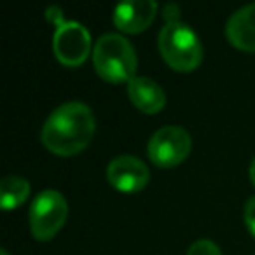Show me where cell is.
<instances>
[{
	"instance_id": "obj_13",
	"label": "cell",
	"mask_w": 255,
	"mask_h": 255,
	"mask_svg": "<svg viewBox=\"0 0 255 255\" xmlns=\"http://www.w3.org/2000/svg\"><path fill=\"white\" fill-rule=\"evenodd\" d=\"M245 224L248 233L255 238V198H250L245 205Z\"/></svg>"
},
{
	"instance_id": "obj_9",
	"label": "cell",
	"mask_w": 255,
	"mask_h": 255,
	"mask_svg": "<svg viewBox=\"0 0 255 255\" xmlns=\"http://www.w3.org/2000/svg\"><path fill=\"white\" fill-rule=\"evenodd\" d=\"M226 37L236 49L255 53V4L238 9L227 19Z\"/></svg>"
},
{
	"instance_id": "obj_1",
	"label": "cell",
	"mask_w": 255,
	"mask_h": 255,
	"mask_svg": "<svg viewBox=\"0 0 255 255\" xmlns=\"http://www.w3.org/2000/svg\"><path fill=\"white\" fill-rule=\"evenodd\" d=\"M95 131L96 119L93 110L81 102H68L47 117L40 140L49 152L70 157L89 145Z\"/></svg>"
},
{
	"instance_id": "obj_16",
	"label": "cell",
	"mask_w": 255,
	"mask_h": 255,
	"mask_svg": "<svg viewBox=\"0 0 255 255\" xmlns=\"http://www.w3.org/2000/svg\"><path fill=\"white\" fill-rule=\"evenodd\" d=\"M2 255H9V254H7V250H2Z\"/></svg>"
},
{
	"instance_id": "obj_11",
	"label": "cell",
	"mask_w": 255,
	"mask_h": 255,
	"mask_svg": "<svg viewBox=\"0 0 255 255\" xmlns=\"http://www.w3.org/2000/svg\"><path fill=\"white\" fill-rule=\"evenodd\" d=\"M30 196V184L28 180L21 177H5L0 182V203L5 212L21 206Z\"/></svg>"
},
{
	"instance_id": "obj_14",
	"label": "cell",
	"mask_w": 255,
	"mask_h": 255,
	"mask_svg": "<svg viewBox=\"0 0 255 255\" xmlns=\"http://www.w3.org/2000/svg\"><path fill=\"white\" fill-rule=\"evenodd\" d=\"M163 18L166 23L180 21V7L177 4H166L163 7Z\"/></svg>"
},
{
	"instance_id": "obj_15",
	"label": "cell",
	"mask_w": 255,
	"mask_h": 255,
	"mask_svg": "<svg viewBox=\"0 0 255 255\" xmlns=\"http://www.w3.org/2000/svg\"><path fill=\"white\" fill-rule=\"evenodd\" d=\"M250 180H252V184H254V187H255V157L252 159V163H250Z\"/></svg>"
},
{
	"instance_id": "obj_8",
	"label": "cell",
	"mask_w": 255,
	"mask_h": 255,
	"mask_svg": "<svg viewBox=\"0 0 255 255\" xmlns=\"http://www.w3.org/2000/svg\"><path fill=\"white\" fill-rule=\"evenodd\" d=\"M157 12V4L152 0H133L123 2L114 11V25L124 33L145 32L152 25Z\"/></svg>"
},
{
	"instance_id": "obj_4",
	"label": "cell",
	"mask_w": 255,
	"mask_h": 255,
	"mask_svg": "<svg viewBox=\"0 0 255 255\" xmlns=\"http://www.w3.org/2000/svg\"><path fill=\"white\" fill-rule=\"evenodd\" d=\"M68 203L58 191H42L30 205V231L37 241H49L65 226Z\"/></svg>"
},
{
	"instance_id": "obj_3",
	"label": "cell",
	"mask_w": 255,
	"mask_h": 255,
	"mask_svg": "<svg viewBox=\"0 0 255 255\" xmlns=\"http://www.w3.org/2000/svg\"><path fill=\"white\" fill-rule=\"evenodd\" d=\"M159 53L175 72H192L203 61V46L194 30L182 21L166 23L157 39Z\"/></svg>"
},
{
	"instance_id": "obj_2",
	"label": "cell",
	"mask_w": 255,
	"mask_h": 255,
	"mask_svg": "<svg viewBox=\"0 0 255 255\" xmlns=\"http://www.w3.org/2000/svg\"><path fill=\"white\" fill-rule=\"evenodd\" d=\"M93 65L100 77L110 84H129L136 77L135 47L119 33H105L93 47Z\"/></svg>"
},
{
	"instance_id": "obj_6",
	"label": "cell",
	"mask_w": 255,
	"mask_h": 255,
	"mask_svg": "<svg viewBox=\"0 0 255 255\" xmlns=\"http://www.w3.org/2000/svg\"><path fill=\"white\" fill-rule=\"evenodd\" d=\"M54 56L65 67H79L91 51V35L88 28L77 21H67L56 26L53 35Z\"/></svg>"
},
{
	"instance_id": "obj_5",
	"label": "cell",
	"mask_w": 255,
	"mask_h": 255,
	"mask_svg": "<svg viewBox=\"0 0 255 255\" xmlns=\"http://www.w3.org/2000/svg\"><path fill=\"white\" fill-rule=\"evenodd\" d=\"M192 149L189 133L180 126H163L149 140L147 154L154 166L170 170L187 159Z\"/></svg>"
},
{
	"instance_id": "obj_7",
	"label": "cell",
	"mask_w": 255,
	"mask_h": 255,
	"mask_svg": "<svg viewBox=\"0 0 255 255\" xmlns=\"http://www.w3.org/2000/svg\"><path fill=\"white\" fill-rule=\"evenodd\" d=\"M150 171L136 156L123 154L114 157L107 166V180L121 192H140L149 184Z\"/></svg>"
},
{
	"instance_id": "obj_10",
	"label": "cell",
	"mask_w": 255,
	"mask_h": 255,
	"mask_svg": "<svg viewBox=\"0 0 255 255\" xmlns=\"http://www.w3.org/2000/svg\"><path fill=\"white\" fill-rule=\"evenodd\" d=\"M128 96L140 112L149 114V116L161 112L166 105V95H164L163 88L156 81L142 77V75H136L128 84Z\"/></svg>"
},
{
	"instance_id": "obj_12",
	"label": "cell",
	"mask_w": 255,
	"mask_h": 255,
	"mask_svg": "<svg viewBox=\"0 0 255 255\" xmlns=\"http://www.w3.org/2000/svg\"><path fill=\"white\" fill-rule=\"evenodd\" d=\"M187 255H222L220 248L210 240H198L191 245Z\"/></svg>"
}]
</instances>
